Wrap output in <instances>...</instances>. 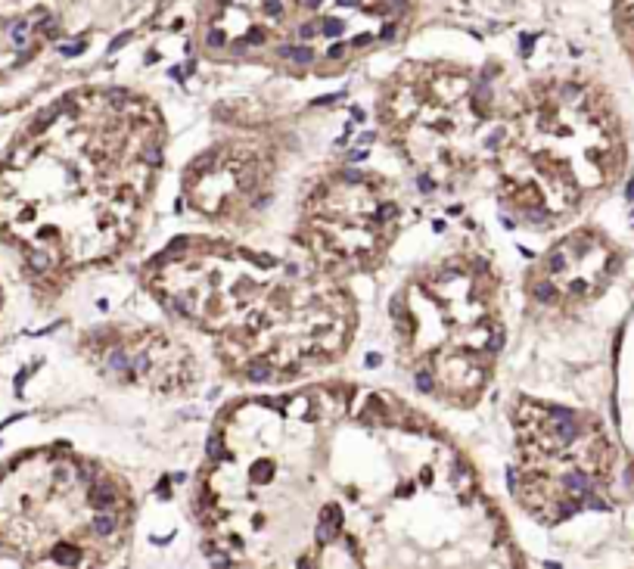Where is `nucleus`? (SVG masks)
Returning a JSON list of instances; mask_svg holds the SVG:
<instances>
[{"instance_id":"nucleus-1","label":"nucleus","mask_w":634,"mask_h":569,"mask_svg":"<svg viewBox=\"0 0 634 569\" xmlns=\"http://www.w3.org/2000/svg\"><path fill=\"white\" fill-rule=\"evenodd\" d=\"M125 103V90H109L100 109L65 100L68 112L41 115L9 156L0 227L22 240L38 274L109 261L131 246L162 146L146 115Z\"/></svg>"},{"instance_id":"nucleus-2","label":"nucleus","mask_w":634,"mask_h":569,"mask_svg":"<svg viewBox=\"0 0 634 569\" xmlns=\"http://www.w3.org/2000/svg\"><path fill=\"white\" fill-rule=\"evenodd\" d=\"M149 289L215 339L246 379L330 364L355 330L351 296L314 261L267 258L224 240H184L149 264Z\"/></svg>"},{"instance_id":"nucleus-3","label":"nucleus","mask_w":634,"mask_h":569,"mask_svg":"<svg viewBox=\"0 0 634 569\" xmlns=\"http://www.w3.org/2000/svg\"><path fill=\"white\" fill-rule=\"evenodd\" d=\"M498 196L528 227L575 221L613 196L628 174L616 112L594 90L566 81L507 134L498 131Z\"/></svg>"},{"instance_id":"nucleus-4","label":"nucleus","mask_w":634,"mask_h":569,"mask_svg":"<svg viewBox=\"0 0 634 569\" xmlns=\"http://www.w3.org/2000/svg\"><path fill=\"white\" fill-rule=\"evenodd\" d=\"M401 364L420 392L473 404L495 367L501 320L488 268L448 258L423 268L392 302Z\"/></svg>"},{"instance_id":"nucleus-5","label":"nucleus","mask_w":634,"mask_h":569,"mask_svg":"<svg viewBox=\"0 0 634 569\" xmlns=\"http://www.w3.org/2000/svg\"><path fill=\"white\" fill-rule=\"evenodd\" d=\"M513 495L541 522L609 510L622 482V451L591 411L519 401L513 414Z\"/></svg>"},{"instance_id":"nucleus-6","label":"nucleus","mask_w":634,"mask_h":569,"mask_svg":"<svg viewBox=\"0 0 634 569\" xmlns=\"http://www.w3.org/2000/svg\"><path fill=\"white\" fill-rule=\"evenodd\" d=\"M395 193L373 174L345 168L305 199L299 243L317 268L351 274L380 264L395 240Z\"/></svg>"},{"instance_id":"nucleus-7","label":"nucleus","mask_w":634,"mask_h":569,"mask_svg":"<svg viewBox=\"0 0 634 569\" xmlns=\"http://www.w3.org/2000/svg\"><path fill=\"white\" fill-rule=\"evenodd\" d=\"M631 268V252L600 227L566 234L538 261L528 277V293L538 305L575 311L603 299Z\"/></svg>"},{"instance_id":"nucleus-8","label":"nucleus","mask_w":634,"mask_h":569,"mask_svg":"<svg viewBox=\"0 0 634 569\" xmlns=\"http://www.w3.org/2000/svg\"><path fill=\"white\" fill-rule=\"evenodd\" d=\"M190 361L196 355L174 342L171 333H115L106 336L103 364L125 382L171 389L190 377Z\"/></svg>"},{"instance_id":"nucleus-9","label":"nucleus","mask_w":634,"mask_h":569,"mask_svg":"<svg viewBox=\"0 0 634 569\" xmlns=\"http://www.w3.org/2000/svg\"><path fill=\"white\" fill-rule=\"evenodd\" d=\"M616 13H619V28L625 34V47L634 60V0H619Z\"/></svg>"},{"instance_id":"nucleus-10","label":"nucleus","mask_w":634,"mask_h":569,"mask_svg":"<svg viewBox=\"0 0 634 569\" xmlns=\"http://www.w3.org/2000/svg\"><path fill=\"white\" fill-rule=\"evenodd\" d=\"M305 3H308V6H317V3H320V0H305Z\"/></svg>"},{"instance_id":"nucleus-11","label":"nucleus","mask_w":634,"mask_h":569,"mask_svg":"<svg viewBox=\"0 0 634 569\" xmlns=\"http://www.w3.org/2000/svg\"><path fill=\"white\" fill-rule=\"evenodd\" d=\"M628 569H634V566H628Z\"/></svg>"}]
</instances>
